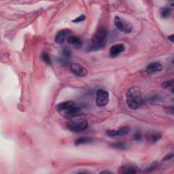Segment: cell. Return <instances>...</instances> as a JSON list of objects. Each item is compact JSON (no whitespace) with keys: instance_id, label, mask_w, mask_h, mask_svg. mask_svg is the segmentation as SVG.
Segmentation results:
<instances>
[{"instance_id":"cell-19","label":"cell","mask_w":174,"mask_h":174,"mask_svg":"<svg viewBox=\"0 0 174 174\" xmlns=\"http://www.w3.org/2000/svg\"><path fill=\"white\" fill-rule=\"evenodd\" d=\"M123 171L121 172L123 173H137V169L135 167L130 166H126L124 168L122 169Z\"/></svg>"},{"instance_id":"cell-10","label":"cell","mask_w":174,"mask_h":174,"mask_svg":"<svg viewBox=\"0 0 174 174\" xmlns=\"http://www.w3.org/2000/svg\"><path fill=\"white\" fill-rule=\"evenodd\" d=\"M75 105V103L72 101H67V102H64L59 103V104L57 105L56 108L57 110L59 112H65V111L68 110L69 109H70L71 107L74 106Z\"/></svg>"},{"instance_id":"cell-23","label":"cell","mask_w":174,"mask_h":174,"mask_svg":"<svg viewBox=\"0 0 174 174\" xmlns=\"http://www.w3.org/2000/svg\"><path fill=\"white\" fill-rule=\"evenodd\" d=\"M160 99H161V97L158 96H152L150 98H149V100L150 102H159Z\"/></svg>"},{"instance_id":"cell-5","label":"cell","mask_w":174,"mask_h":174,"mask_svg":"<svg viewBox=\"0 0 174 174\" xmlns=\"http://www.w3.org/2000/svg\"><path fill=\"white\" fill-rule=\"evenodd\" d=\"M109 102V93L107 91L99 89L97 92L96 104L99 107H104Z\"/></svg>"},{"instance_id":"cell-1","label":"cell","mask_w":174,"mask_h":174,"mask_svg":"<svg viewBox=\"0 0 174 174\" xmlns=\"http://www.w3.org/2000/svg\"><path fill=\"white\" fill-rule=\"evenodd\" d=\"M107 36V31L105 27H102L98 29L91 40L89 51L95 52L104 49L106 45Z\"/></svg>"},{"instance_id":"cell-26","label":"cell","mask_w":174,"mask_h":174,"mask_svg":"<svg viewBox=\"0 0 174 174\" xmlns=\"http://www.w3.org/2000/svg\"><path fill=\"white\" fill-rule=\"evenodd\" d=\"M173 38H174V36L173 35H171V36H169V37H168V39L169 40L171 41V42H173L174 41V40H173Z\"/></svg>"},{"instance_id":"cell-8","label":"cell","mask_w":174,"mask_h":174,"mask_svg":"<svg viewBox=\"0 0 174 174\" xmlns=\"http://www.w3.org/2000/svg\"><path fill=\"white\" fill-rule=\"evenodd\" d=\"M72 34V31L69 29H62L59 31L55 36V42L59 44H62L65 40L70 37Z\"/></svg>"},{"instance_id":"cell-21","label":"cell","mask_w":174,"mask_h":174,"mask_svg":"<svg viewBox=\"0 0 174 174\" xmlns=\"http://www.w3.org/2000/svg\"><path fill=\"white\" fill-rule=\"evenodd\" d=\"M173 85V80H169V81H165L162 84V87H163V88H170V87H172Z\"/></svg>"},{"instance_id":"cell-4","label":"cell","mask_w":174,"mask_h":174,"mask_svg":"<svg viewBox=\"0 0 174 174\" xmlns=\"http://www.w3.org/2000/svg\"><path fill=\"white\" fill-rule=\"evenodd\" d=\"M114 25L117 27L119 31L123 32L125 33H129L133 30L132 25L129 23L127 20L123 19L122 17H116L114 18Z\"/></svg>"},{"instance_id":"cell-22","label":"cell","mask_w":174,"mask_h":174,"mask_svg":"<svg viewBox=\"0 0 174 174\" xmlns=\"http://www.w3.org/2000/svg\"><path fill=\"white\" fill-rule=\"evenodd\" d=\"M85 19H86L85 15H80V16H79L78 17L75 18V19L73 20L72 22H74V23H78V22H83Z\"/></svg>"},{"instance_id":"cell-9","label":"cell","mask_w":174,"mask_h":174,"mask_svg":"<svg viewBox=\"0 0 174 174\" xmlns=\"http://www.w3.org/2000/svg\"><path fill=\"white\" fill-rule=\"evenodd\" d=\"M125 50V46L123 44H118L113 45L109 49V54L112 57L118 56L119 54L122 53Z\"/></svg>"},{"instance_id":"cell-15","label":"cell","mask_w":174,"mask_h":174,"mask_svg":"<svg viewBox=\"0 0 174 174\" xmlns=\"http://www.w3.org/2000/svg\"><path fill=\"white\" fill-rule=\"evenodd\" d=\"M93 141V139L90 138V137H80V138L77 139L75 141V145L78 146L81 145V144H90Z\"/></svg>"},{"instance_id":"cell-7","label":"cell","mask_w":174,"mask_h":174,"mask_svg":"<svg viewBox=\"0 0 174 174\" xmlns=\"http://www.w3.org/2000/svg\"><path fill=\"white\" fill-rule=\"evenodd\" d=\"M82 113V112L80 107L76 106V105H75L74 106L71 107V108L69 109L68 110L63 112V114L67 118L72 119V118L78 117V116L81 115Z\"/></svg>"},{"instance_id":"cell-11","label":"cell","mask_w":174,"mask_h":174,"mask_svg":"<svg viewBox=\"0 0 174 174\" xmlns=\"http://www.w3.org/2000/svg\"><path fill=\"white\" fill-rule=\"evenodd\" d=\"M162 70V66L160 63L153 62L150 63L146 67V72L149 74H155Z\"/></svg>"},{"instance_id":"cell-14","label":"cell","mask_w":174,"mask_h":174,"mask_svg":"<svg viewBox=\"0 0 174 174\" xmlns=\"http://www.w3.org/2000/svg\"><path fill=\"white\" fill-rule=\"evenodd\" d=\"M148 141H150L151 143H156L158 141H159V139H161V136L157 133H151L148 135Z\"/></svg>"},{"instance_id":"cell-2","label":"cell","mask_w":174,"mask_h":174,"mask_svg":"<svg viewBox=\"0 0 174 174\" xmlns=\"http://www.w3.org/2000/svg\"><path fill=\"white\" fill-rule=\"evenodd\" d=\"M127 104L131 109H137L144 104L142 94L139 88L132 87L129 88L126 94Z\"/></svg>"},{"instance_id":"cell-13","label":"cell","mask_w":174,"mask_h":174,"mask_svg":"<svg viewBox=\"0 0 174 174\" xmlns=\"http://www.w3.org/2000/svg\"><path fill=\"white\" fill-rule=\"evenodd\" d=\"M171 12H172V10L169 7L167 6L162 8L161 10H160V14H161V17L163 18V19H167V18L170 17Z\"/></svg>"},{"instance_id":"cell-25","label":"cell","mask_w":174,"mask_h":174,"mask_svg":"<svg viewBox=\"0 0 174 174\" xmlns=\"http://www.w3.org/2000/svg\"><path fill=\"white\" fill-rule=\"evenodd\" d=\"M173 157V154H171L170 155H168L167 157H165L164 160H165V161H167V160H170V159H172Z\"/></svg>"},{"instance_id":"cell-3","label":"cell","mask_w":174,"mask_h":174,"mask_svg":"<svg viewBox=\"0 0 174 174\" xmlns=\"http://www.w3.org/2000/svg\"><path fill=\"white\" fill-rule=\"evenodd\" d=\"M88 121L84 118H72L67 123V128L70 131L79 133L85 130L88 127Z\"/></svg>"},{"instance_id":"cell-24","label":"cell","mask_w":174,"mask_h":174,"mask_svg":"<svg viewBox=\"0 0 174 174\" xmlns=\"http://www.w3.org/2000/svg\"><path fill=\"white\" fill-rule=\"evenodd\" d=\"M134 139L136 141H140L141 139V134L140 132H137L136 134L134 135Z\"/></svg>"},{"instance_id":"cell-17","label":"cell","mask_w":174,"mask_h":174,"mask_svg":"<svg viewBox=\"0 0 174 174\" xmlns=\"http://www.w3.org/2000/svg\"><path fill=\"white\" fill-rule=\"evenodd\" d=\"M116 130V136H122L129 133L130 131V128L129 127H127V126H126V127H121L120 129H119L118 130Z\"/></svg>"},{"instance_id":"cell-16","label":"cell","mask_w":174,"mask_h":174,"mask_svg":"<svg viewBox=\"0 0 174 174\" xmlns=\"http://www.w3.org/2000/svg\"><path fill=\"white\" fill-rule=\"evenodd\" d=\"M111 148H115V149H118V150H125L127 149L128 146L127 144L125 142H122V141H118V142L114 143L111 144Z\"/></svg>"},{"instance_id":"cell-27","label":"cell","mask_w":174,"mask_h":174,"mask_svg":"<svg viewBox=\"0 0 174 174\" xmlns=\"http://www.w3.org/2000/svg\"><path fill=\"white\" fill-rule=\"evenodd\" d=\"M101 173H110L111 172L110 171H103L102 172H100Z\"/></svg>"},{"instance_id":"cell-12","label":"cell","mask_w":174,"mask_h":174,"mask_svg":"<svg viewBox=\"0 0 174 174\" xmlns=\"http://www.w3.org/2000/svg\"><path fill=\"white\" fill-rule=\"evenodd\" d=\"M67 42L70 44L74 46L75 48L76 49H80L82 46V42L80 40V38L78 37H76V36H70L67 39Z\"/></svg>"},{"instance_id":"cell-18","label":"cell","mask_w":174,"mask_h":174,"mask_svg":"<svg viewBox=\"0 0 174 174\" xmlns=\"http://www.w3.org/2000/svg\"><path fill=\"white\" fill-rule=\"evenodd\" d=\"M42 59L46 63L48 64V65H52V59L47 52H43L42 54Z\"/></svg>"},{"instance_id":"cell-20","label":"cell","mask_w":174,"mask_h":174,"mask_svg":"<svg viewBox=\"0 0 174 174\" xmlns=\"http://www.w3.org/2000/svg\"><path fill=\"white\" fill-rule=\"evenodd\" d=\"M63 57L64 59H69L72 57V51L68 48H64L63 50Z\"/></svg>"},{"instance_id":"cell-6","label":"cell","mask_w":174,"mask_h":174,"mask_svg":"<svg viewBox=\"0 0 174 174\" xmlns=\"http://www.w3.org/2000/svg\"><path fill=\"white\" fill-rule=\"evenodd\" d=\"M70 70L74 75L79 77H84L88 74L86 69L78 63H72L70 65Z\"/></svg>"}]
</instances>
